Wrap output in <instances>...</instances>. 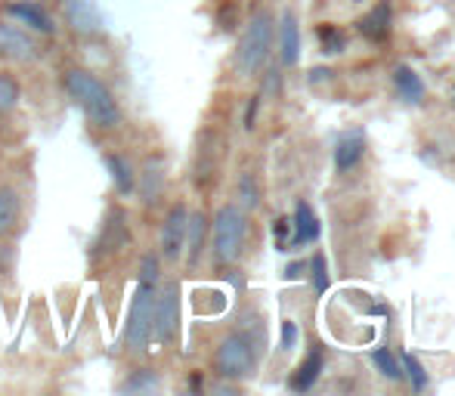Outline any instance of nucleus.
I'll list each match as a JSON object with an SVG mask.
<instances>
[{"instance_id": "c85d7f7f", "label": "nucleus", "mask_w": 455, "mask_h": 396, "mask_svg": "<svg viewBox=\"0 0 455 396\" xmlns=\"http://www.w3.org/2000/svg\"><path fill=\"white\" fill-rule=\"evenodd\" d=\"M403 368H406L409 381H412V391H425V387H427V375H425V368H421V362L415 360L412 353L403 356Z\"/></svg>"}, {"instance_id": "7c9ffc66", "label": "nucleus", "mask_w": 455, "mask_h": 396, "mask_svg": "<svg viewBox=\"0 0 455 396\" xmlns=\"http://www.w3.org/2000/svg\"><path fill=\"white\" fill-rule=\"evenodd\" d=\"M294 344H298V325L285 319L282 322V350H294Z\"/></svg>"}, {"instance_id": "5701e85b", "label": "nucleus", "mask_w": 455, "mask_h": 396, "mask_svg": "<svg viewBox=\"0 0 455 396\" xmlns=\"http://www.w3.org/2000/svg\"><path fill=\"white\" fill-rule=\"evenodd\" d=\"M316 37H319V50H323L325 56H338V53H344V47H347V37H344V31L338 28V25H331V22L319 25Z\"/></svg>"}, {"instance_id": "39448f33", "label": "nucleus", "mask_w": 455, "mask_h": 396, "mask_svg": "<svg viewBox=\"0 0 455 396\" xmlns=\"http://www.w3.org/2000/svg\"><path fill=\"white\" fill-rule=\"evenodd\" d=\"M156 295L158 285L152 282H140L131 300V313H127L124 322V347L131 353H143L146 344L152 341V310H156Z\"/></svg>"}, {"instance_id": "2eb2a0df", "label": "nucleus", "mask_w": 455, "mask_h": 396, "mask_svg": "<svg viewBox=\"0 0 455 396\" xmlns=\"http://www.w3.org/2000/svg\"><path fill=\"white\" fill-rule=\"evenodd\" d=\"M363 155H365L363 131L344 133V137L338 139V146H335V168H338V174H347V170H354L356 164L363 162Z\"/></svg>"}, {"instance_id": "cd10ccee", "label": "nucleus", "mask_w": 455, "mask_h": 396, "mask_svg": "<svg viewBox=\"0 0 455 396\" xmlns=\"http://www.w3.org/2000/svg\"><path fill=\"white\" fill-rule=\"evenodd\" d=\"M310 279H313V289L323 295V291H329V266H325V254H316V257L310 260Z\"/></svg>"}, {"instance_id": "412c9836", "label": "nucleus", "mask_w": 455, "mask_h": 396, "mask_svg": "<svg viewBox=\"0 0 455 396\" xmlns=\"http://www.w3.org/2000/svg\"><path fill=\"white\" fill-rule=\"evenodd\" d=\"M19 220H22V198L16 189L0 186V239L16 233Z\"/></svg>"}, {"instance_id": "a878e982", "label": "nucleus", "mask_w": 455, "mask_h": 396, "mask_svg": "<svg viewBox=\"0 0 455 396\" xmlns=\"http://www.w3.org/2000/svg\"><path fill=\"white\" fill-rule=\"evenodd\" d=\"M239 198H242V208H245V210H254V208H258L260 189H258V183H254V177H251V174H242V180H239Z\"/></svg>"}, {"instance_id": "473e14b6", "label": "nucleus", "mask_w": 455, "mask_h": 396, "mask_svg": "<svg viewBox=\"0 0 455 396\" xmlns=\"http://www.w3.org/2000/svg\"><path fill=\"white\" fill-rule=\"evenodd\" d=\"M202 387H204L202 375H192V391H202Z\"/></svg>"}, {"instance_id": "ddd939ff", "label": "nucleus", "mask_w": 455, "mask_h": 396, "mask_svg": "<svg viewBox=\"0 0 455 396\" xmlns=\"http://www.w3.org/2000/svg\"><path fill=\"white\" fill-rule=\"evenodd\" d=\"M137 189L143 204H156L164 193V158L152 155L143 162V170L137 174Z\"/></svg>"}, {"instance_id": "f3484780", "label": "nucleus", "mask_w": 455, "mask_h": 396, "mask_svg": "<svg viewBox=\"0 0 455 396\" xmlns=\"http://www.w3.org/2000/svg\"><path fill=\"white\" fill-rule=\"evenodd\" d=\"M204 239H208V217L202 210H196V214H189V223H186V245H183L189 266H196L202 260Z\"/></svg>"}, {"instance_id": "bb28decb", "label": "nucleus", "mask_w": 455, "mask_h": 396, "mask_svg": "<svg viewBox=\"0 0 455 396\" xmlns=\"http://www.w3.org/2000/svg\"><path fill=\"white\" fill-rule=\"evenodd\" d=\"M158 279H162V257L158 254H143V260H140V282L158 285Z\"/></svg>"}, {"instance_id": "2f4dec72", "label": "nucleus", "mask_w": 455, "mask_h": 396, "mask_svg": "<svg viewBox=\"0 0 455 396\" xmlns=\"http://www.w3.org/2000/svg\"><path fill=\"white\" fill-rule=\"evenodd\" d=\"M304 266H307V264H291V266L285 270V279H298L300 273H304Z\"/></svg>"}, {"instance_id": "4be33fe9", "label": "nucleus", "mask_w": 455, "mask_h": 396, "mask_svg": "<svg viewBox=\"0 0 455 396\" xmlns=\"http://www.w3.org/2000/svg\"><path fill=\"white\" fill-rule=\"evenodd\" d=\"M158 387H162V378H158L156 368H133L121 384V393H152Z\"/></svg>"}, {"instance_id": "a211bd4d", "label": "nucleus", "mask_w": 455, "mask_h": 396, "mask_svg": "<svg viewBox=\"0 0 455 396\" xmlns=\"http://www.w3.org/2000/svg\"><path fill=\"white\" fill-rule=\"evenodd\" d=\"M291 229V245H310V242L319 239V217L313 214V208L307 202H298V208H294Z\"/></svg>"}, {"instance_id": "9b49d317", "label": "nucleus", "mask_w": 455, "mask_h": 396, "mask_svg": "<svg viewBox=\"0 0 455 396\" xmlns=\"http://www.w3.org/2000/svg\"><path fill=\"white\" fill-rule=\"evenodd\" d=\"M6 16L16 19L19 25H28V31H37V35H56V25L50 19V12L41 4H35V0H12L6 6Z\"/></svg>"}, {"instance_id": "4468645a", "label": "nucleus", "mask_w": 455, "mask_h": 396, "mask_svg": "<svg viewBox=\"0 0 455 396\" xmlns=\"http://www.w3.org/2000/svg\"><path fill=\"white\" fill-rule=\"evenodd\" d=\"M279 59L285 68H294L300 59V28L291 10H285L279 19Z\"/></svg>"}, {"instance_id": "b1692460", "label": "nucleus", "mask_w": 455, "mask_h": 396, "mask_svg": "<svg viewBox=\"0 0 455 396\" xmlns=\"http://www.w3.org/2000/svg\"><path fill=\"white\" fill-rule=\"evenodd\" d=\"M19 99H22V87H19V81L12 78V75L0 72V115H10L12 108L19 106Z\"/></svg>"}, {"instance_id": "6ab92c4d", "label": "nucleus", "mask_w": 455, "mask_h": 396, "mask_svg": "<svg viewBox=\"0 0 455 396\" xmlns=\"http://www.w3.org/2000/svg\"><path fill=\"white\" fill-rule=\"evenodd\" d=\"M102 164H106L108 174H112V183H115V189H118V195H131L133 189H137V170H133V164L127 162L124 155L108 152V155H102Z\"/></svg>"}, {"instance_id": "0eeeda50", "label": "nucleus", "mask_w": 455, "mask_h": 396, "mask_svg": "<svg viewBox=\"0 0 455 396\" xmlns=\"http://www.w3.org/2000/svg\"><path fill=\"white\" fill-rule=\"evenodd\" d=\"M131 245V226H127V214L121 208H112L102 220V229L93 242L91 257H112L121 248Z\"/></svg>"}, {"instance_id": "7ed1b4c3", "label": "nucleus", "mask_w": 455, "mask_h": 396, "mask_svg": "<svg viewBox=\"0 0 455 396\" xmlns=\"http://www.w3.org/2000/svg\"><path fill=\"white\" fill-rule=\"evenodd\" d=\"M258 368V337H251V331L239 329L233 335H227L214 350V372L227 381H242L251 378Z\"/></svg>"}, {"instance_id": "6e6552de", "label": "nucleus", "mask_w": 455, "mask_h": 396, "mask_svg": "<svg viewBox=\"0 0 455 396\" xmlns=\"http://www.w3.org/2000/svg\"><path fill=\"white\" fill-rule=\"evenodd\" d=\"M0 56L12 62H35L41 56V47L19 22H0Z\"/></svg>"}, {"instance_id": "1a4fd4ad", "label": "nucleus", "mask_w": 455, "mask_h": 396, "mask_svg": "<svg viewBox=\"0 0 455 396\" xmlns=\"http://www.w3.org/2000/svg\"><path fill=\"white\" fill-rule=\"evenodd\" d=\"M62 19L78 37H100L102 35V12L93 0H62Z\"/></svg>"}, {"instance_id": "423d86ee", "label": "nucleus", "mask_w": 455, "mask_h": 396, "mask_svg": "<svg viewBox=\"0 0 455 396\" xmlns=\"http://www.w3.org/2000/svg\"><path fill=\"white\" fill-rule=\"evenodd\" d=\"M180 331V285H164L152 310V341L171 344Z\"/></svg>"}, {"instance_id": "393cba45", "label": "nucleus", "mask_w": 455, "mask_h": 396, "mask_svg": "<svg viewBox=\"0 0 455 396\" xmlns=\"http://www.w3.org/2000/svg\"><path fill=\"white\" fill-rule=\"evenodd\" d=\"M371 362H375V368H378V372H381L387 381H400V378H403L400 362L394 360V353H390L387 347H378L375 353H371Z\"/></svg>"}, {"instance_id": "20e7f679", "label": "nucleus", "mask_w": 455, "mask_h": 396, "mask_svg": "<svg viewBox=\"0 0 455 396\" xmlns=\"http://www.w3.org/2000/svg\"><path fill=\"white\" fill-rule=\"evenodd\" d=\"M214 260L229 266L242 257L248 242V210L242 204H223L214 214Z\"/></svg>"}, {"instance_id": "f8f14e48", "label": "nucleus", "mask_w": 455, "mask_h": 396, "mask_svg": "<svg viewBox=\"0 0 455 396\" xmlns=\"http://www.w3.org/2000/svg\"><path fill=\"white\" fill-rule=\"evenodd\" d=\"M390 22H394V6L390 0H378L369 12L356 22V31L371 44H384L390 37Z\"/></svg>"}, {"instance_id": "9d476101", "label": "nucleus", "mask_w": 455, "mask_h": 396, "mask_svg": "<svg viewBox=\"0 0 455 396\" xmlns=\"http://www.w3.org/2000/svg\"><path fill=\"white\" fill-rule=\"evenodd\" d=\"M186 223H189V208L186 204H174L162 223V257L177 260L186 245Z\"/></svg>"}, {"instance_id": "c756f323", "label": "nucleus", "mask_w": 455, "mask_h": 396, "mask_svg": "<svg viewBox=\"0 0 455 396\" xmlns=\"http://www.w3.org/2000/svg\"><path fill=\"white\" fill-rule=\"evenodd\" d=\"M273 235H275L279 251H288V248H291V220H288V217H279V220L273 223Z\"/></svg>"}, {"instance_id": "f257e3e1", "label": "nucleus", "mask_w": 455, "mask_h": 396, "mask_svg": "<svg viewBox=\"0 0 455 396\" xmlns=\"http://www.w3.org/2000/svg\"><path fill=\"white\" fill-rule=\"evenodd\" d=\"M66 91H68V97L84 108L91 124H96L100 131H115V127L121 124L118 99L112 97V91H108L93 72H87V68H68Z\"/></svg>"}, {"instance_id": "aec40b11", "label": "nucleus", "mask_w": 455, "mask_h": 396, "mask_svg": "<svg viewBox=\"0 0 455 396\" xmlns=\"http://www.w3.org/2000/svg\"><path fill=\"white\" fill-rule=\"evenodd\" d=\"M319 375H323V350H310L307 353V360L298 366V372L291 375V381H288V387L291 391H298V393H307V391H313V384L319 381Z\"/></svg>"}, {"instance_id": "dca6fc26", "label": "nucleus", "mask_w": 455, "mask_h": 396, "mask_svg": "<svg viewBox=\"0 0 455 396\" xmlns=\"http://www.w3.org/2000/svg\"><path fill=\"white\" fill-rule=\"evenodd\" d=\"M394 91L396 97L403 102H412V106H419V102H425V81H421V75L415 72L412 66H396L394 68Z\"/></svg>"}, {"instance_id": "f03ea898", "label": "nucleus", "mask_w": 455, "mask_h": 396, "mask_svg": "<svg viewBox=\"0 0 455 396\" xmlns=\"http://www.w3.org/2000/svg\"><path fill=\"white\" fill-rule=\"evenodd\" d=\"M273 37H275L273 16L267 10L254 12L251 22L242 31L239 50H235V72H239L242 78H254V75L267 66V59H270V53H273Z\"/></svg>"}]
</instances>
